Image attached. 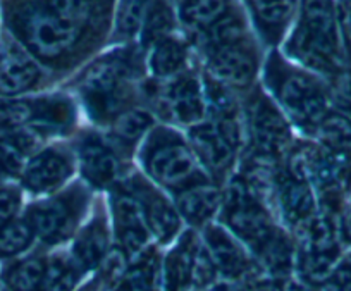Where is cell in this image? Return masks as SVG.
Wrapping results in <instances>:
<instances>
[{
  "instance_id": "obj_1",
  "label": "cell",
  "mask_w": 351,
  "mask_h": 291,
  "mask_svg": "<svg viewBox=\"0 0 351 291\" xmlns=\"http://www.w3.org/2000/svg\"><path fill=\"white\" fill-rule=\"evenodd\" d=\"M138 159L147 178L157 188L171 191L172 195L191 186L212 183L188 138L174 128H152L143 138Z\"/></svg>"
},
{
  "instance_id": "obj_2",
  "label": "cell",
  "mask_w": 351,
  "mask_h": 291,
  "mask_svg": "<svg viewBox=\"0 0 351 291\" xmlns=\"http://www.w3.org/2000/svg\"><path fill=\"white\" fill-rule=\"evenodd\" d=\"M288 52L310 69L341 73V32L337 11L330 0H305Z\"/></svg>"
},
{
  "instance_id": "obj_3",
  "label": "cell",
  "mask_w": 351,
  "mask_h": 291,
  "mask_svg": "<svg viewBox=\"0 0 351 291\" xmlns=\"http://www.w3.org/2000/svg\"><path fill=\"white\" fill-rule=\"evenodd\" d=\"M265 78L276 104L289 123L306 133H315V128L329 110L322 83L312 74L288 66L278 56L269 60Z\"/></svg>"
},
{
  "instance_id": "obj_4",
  "label": "cell",
  "mask_w": 351,
  "mask_h": 291,
  "mask_svg": "<svg viewBox=\"0 0 351 291\" xmlns=\"http://www.w3.org/2000/svg\"><path fill=\"white\" fill-rule=\"evenodd\" d=\"M11 26L23 45L47 62L69 54L83 35V28L60 19L47 5H25L12 14Z\"/></svg>"
},
{
  "instance_id": "obj_5",
  "label": "cell",
  "mask_w": 351,
  "mask_h": 291,
  "mask_svg": "<svg viewBox=\"0 0 351 291\" xmlns=\"http://www.w3.org/2000/svg\"><path fill=\"white\" fill-rule=\"evenodd\" d=\"M221 218L231 235L245 242L256 255L278 231L265 205L239 174L232 176L222 191Z\"/></svg>"
},
{
  "instance_id": "obj_6",
  "label": "cell",
  "mask_w": 351,
  "mask_h": 291,
  "mask_svg": "<svg viewBox=\"0 0 351 291\" xmlns=\"http://www.w3.org/2000/svg\"><path fill=\"white\" fill-rule=\"evenodd\" d=\"M188 141L207 174L224 176L232 167L243 141L238 116L212 117L188 128Z\"/></svg>"
},
{
  "instance_id": "obj_7",
  "label": "cell",
  "mask_w": 351,
  "mask_h": 291,
  "mask_svg": "<svg viewBox=\"0 0 351 291\" xmlns=\"http://www.w3.org/2000/svg\"><path fill=\"white\" fill-rule=\"evenodd\" d=\"M128 66L123 59H106L93 66L81 83V97L97 123H114L124 113Z\"/></svg>"
},
{
  "instance_id": "obj_8",
  "label": "cell",
  "mask_w": 351,
  "mask_h": 291,
  "mask_svg": "<svg viewBox=\"0 0 351 291\" xmlns=\"http://www.w3.org/2000/svg\"><path fill=\"white\" fill-rule=\"evenodd\" d=\"M245 133L253 154L278 161L291 143V126L278 104L256 93L245 109Z\"/></svg>"
},
{
  "instance_id": "obj_9",
  "label": "cell",
  "mask_w": 351,
  "mask_h": 291,
  "mask_svg": "<svg viewBox=\"0 0 351 291\" xmlns=\"http://www.w3.org/2000/svg\"><path fill=\"white\" fill-rule=\"evenodd\" d=\"M84 204L86 195L83 188H73L67 193L29 205L25 219L36 238L53 245L71 235Z\"/></svg>"
},
{
  "instance_id": "obj_10",
  "label": "cell",
  "mask_w": 351,
  "mask_h": 291,
  "mask_svg": "<svg viewBox=\"0 0 351 291\" xmlns=\"http://www.w3.org/2000/svg\"><path fill=\"white\" fill-rule=\"evenodd\" d=\"M339 257L336 228L330 214H315L303 224V243L300 250V270L306 283H326Z\"/></svg>"
},
{
  "instance_id": "obj_11",
  "label": "cell",
  "mask_w": 351,
  "mask_h": 291,
  "mask_svg": "<svg viewBox=\"0 0 351 291\" xmlns=\"http://www.w3.org/2000/svg\"><path fill=\"white\" fill-rule=\"evenodd\" d=\"M110 214L119 248L130 255H138L147 246L150 229L140 202L126 186L110 188Z\"/></svg>"
},
{
  "instance_id": "obj_12",
  "label": "cell",
  "mask_w": 351,
  "mask_h": 291,
  "mask_svg": "<svg viewBox=\"0 0 351 291\" xmlns=\"http://www.w3.org/2000/svg\"><path fill=\"white\" fill-rule=\"evenodd\" d=\"M124 186L140 202L152 235L160 243L171 242L181 226V216L176 205L165 197L162 189L148 185L147 179L141 176H133L124 183Z\"/></svg>"
},
{
  "instance_id": "obj_13",
  "label": "cell",
  "mask_w": 351,
  "mask_h": 291,
  "mask_svg": "<svg viewBox=\"0 0 351 291\" xmlns=\"http://www.w3.org/2000/svg\"><path fill=\"white\" fill-rule=\"evenodd\" d=\"M73 171L74 161L69 152L60 147H47L29 157L21 181L33 195H45L59 189L73 176Z\"/></svg>"
},
{
  "instance_id": "obj_14",
  "label": "cell",
  "mask_w": 351,
  "mask_h": 291,
  "mask_svg": "<svg viewBox=\"0 0 351 291\" xmlns=\"http://www.w3.org/2000/svg\"><path fill=\"white\" fill-rule=\"evenodd\" d=\"M76 152L81 174L93 188L110 189L116 186L121 162L109 141L97 133H88L81 137Z\"/></svg>"
},
{
  "instance_id": "obj_15",
  "label": "cell",
  "mask_w": 351,
  "mask_h": 291,
  "mask_svg": "<svg viewBox=\"0 0 351 291\" xmlns=\"http://www.w3.org/2000/svg\"><path fill=\"white\" fill-rule=\"evenodd\" d=\"M162 107L172 121L183 126H195L205 121L207 100L200 81L191 74L172 78L162 93Z\"/></svg>"
},
{
  "instance_id": "obj_16",
  "label": "cell",
  "mask_w": 351,
  "mask_h": 291,
  "mask_svg": "<svg viewBox=\"0 0 351 291\" xmlns=\"http://www.w3.org/2000/svg\"><path fill=\"white\" fill-rule=\"evenodd\" d=\"M274 198L288 226H303L317 214V197L313 186L305 178L293 174L288 167L278 171Z\"/></svg>"
},
{
  "instance_id": "obj_17",
  "label": "cell",
  "mask_w": 351,
  "mask_h": 291,
  "mask_svg": "<svg viewBox=\"0 0 351 291\" xmlns=\"http://www.w3.org/2000/svg\"><path fill=\"white\" fill-rule=\"evenodd\" d=\"M208 71L224 86L243 88L255 78L256 60L245 43H231L208 52Z\"/></svg>"
},
{
  "instance_id": "obj_18",
  "label": "cell",
  "mask_w": 351,
  "mask_h": 291,
  "mask_svg": "<svg viewBox=\"0 0 351 291\" xmlns=\"http://www.w3.org/2000/svg\"><path fill=\"white\" fill-rule=\"evenodd\" d=\"M205 248L214 260L219 272L228 277H241L248 270L250 262L239 243L222 226L210 224L205 228Z\"/></svg>"
},
{
  "instance_id": "obj_19",
  "label": "cell",
  "mask_w": 351,
  "mask_h": 291,
  "mask_svg": "<svg viewBox=\"0 0 351 291\" xmlns=\"http://www.w3.org/2000/svg\"><path fill=\"white\" fill-rule=\"evenodd\" d=\"M174 197V205L181 219L191 226H205L221 211L222 205V191L212 183L191 186Z\"/></svg>"
},
{
  "instance_id": "obj_20",
  "label": "cell",
  "mask_w": 351,
  "mask_h": 291,
  "mask_svg": "<svg viewBox=\"0 0 351 291\" xmlns=\"http://www.w3.org/2000/svg\"><path fill=\"white\" fill-rule=\"evenodd\" d=\"M76 110L73 102L66 97H43L35 100L33 119L28 130L38 137H57L66 135L73 128Z\"/></svg>"
},
{
  "instance_id": "obj_21",
  "label": "cell",
  "mask_w": 351,
  "mask_h": 291,
  "mask_svg": "<svg viewBox=\"0 0 351 291\" xmlns=\"http://www.w3.org/2000/svg\"><path fill=\"white\" fill-rule=\"evenodd\" d=\"M38 80V66L19 50H8L0 57V95H21L32 90Z\"/></svg>"
},
{
  "instance_id": "obj_22",
  "label": "cell",
  "mask_w": 351,
  "mask_h": 291,
  "mask_svg": "<svg viewBox=\"0 0 351 291\" xmlns=\"http://www.w3.org/2000/svg\"><path fill=\"white\" fill-rule=\"evenodd\" d=\"M38 140V135L28 128L11 133H0V176L2 178L21 176Z\"/></svg>"
},
{
  "instance_id": "obj_23",
  "label": "cell",
  "mask_w": 351,
  "mask_h": 291,
  "mask_svg": "<svg viewBox=\"0 0 351 291\" xmlns=\"http://www.w3.org/2000/svg\"><path fill=\"white\" fill-rule=\"evenodd\" d=\"M74 260L81 269L90 270L100 267L109 253V229L102 216L92 219L80 231V236L73 246Z\"/></svg>"
},
{
  "instance_id": "obj_24",
  "label": "cell",
  "mask_w": 351,
  "mask_h": 291,
  "mask_svg": "<svg viewBox=\"0 0 351 291\" xmlns=\"http://www.w3.org/2000/svg\"><path fill=\"white\" fill-rule=\"evenodd\" d=\"M198 245L191 233L180 240L178 246L169 253L162 267V291H186L191 281V266Z\"/></svg>"
},
{
  "instance_id": "obj_25",
  "label": "cell",
  "mask_w": 351,
  "mask_h": 291,
  "mask_svg": "<svg viewBox=\"0 0 351 291\" xmlns=\"http://www.w3.org/2000/svg\"><path fill=\"white\" fill-rule=\"evenodd\" d=\"M186 47L181 40L174 36H164L152 45L148 66L155 78L169 80L180 76L186 66Z\"/></svg>"
},
{
  "instance_id": "obj_26",
  "label": "cell",
  "mask_w": 351,
  "mask_h": 291,
  "mask_svg": "<svg viewBox=\"0 0 351 291\" xmlns=\"http://www.w3.org/2000/svg\"><path fill=\"white\" fill-rule=\"evenodd\" d=\"M229 14V0H183L180 18L186 28L204 33Z\"/></svg>"
},
{
  "instance_id": "obj_27",
  "label": "cell",
  "mask_w": 351,
  "mask_h": 291,
  "mask_svg": "<svg viewBox=\"0 0 351 291\" xmlns=\"http://www.w3.org/2000/svg\"><path fill=\"white\" fill-rule=\"evenodd\" d=\"M154 128V117L148 110L130 109L124 110L110 126V137L117 147L131 148L143 140Z\"/></svg>"
},
{
  "instance_id": "obj_28",
  "label": "cell",
  "mask_w": 351,
  "mask_h": 291,
  "mask_svg": "<svg viewBox=\"0 0 351 291\" xmlns=\"http://www.w3.org/2000/svg\"><path fill=\"white\" fill-rule=\"evenodd\" d=\"M47 260L42 257H28L12 264L4 272V283L9 291H40Z\"/></svg>"
},
{
  "instance_id": "obj_29",
  "label": "cell",
  "mask_w": 351,
  "mask_h": 291,
  "mask_svg": "<svg viewBox=\"0 0 351 291\" xmlns=\"http://www.w3.org/2000/svg\"><path fill=\"white\" fill-rule=\"evenodd\" d=\"M319 137L322 147L330 150H351V117L343 113H332L327 110L326 116L315 128V133Z\"/></svg>"
},
{
  "instance_id": "obj_30",
  "label": "cell",
  "mask_w": 351,
  "mask_h": 291,
  "mask_svg": "<svg viewBox=\"0 0 351 291\" xmlns=\"http://www.w3.org/2000/svg\"><path fill=\"white\" fill-rule=\"evenodd\" d=\"M80 264L67 257H53L47 260L40 291H73L81 276Z\"/></svg>"
},
{
  "instance_id": "obj_31",
  "label": "cell",
  "mask_w": 351,
  "mask_h": 291,
  "mask_svg": "<svg viewBox=\"0 0 351 291\" xmlns=\"http://www.w3.org/2000/svg\"><path fill=\"white\" fill-rule=\"evenodd\" d=\"M246 4L263 30L278 32L288 23L295 0H246Z\"/></svg>"
},
{
  "instance_id": "obj_32",
  "label": "cell",
  "mask_w": 351,
  "mask_h": 291,
  "mask_svg": "<svg viewBox=\"0 0 351 291\" xmlns=\"http://www.w3.org/2000/svg\"><path fill=\"white\" fill-rule=\"evenodd\" d=\"M258 257L262 259L263 266L267 267L272 276L285 277L291 269L293 262V246L288 236L278 229L276 235L272 236L271 242L260 250Z\"/></svg>"
},
{
  "instance_id": "obj_33",
  "label": "cell",
  "mask_w": 351,
  "mask_h": 291,
  "mask_svg": "<svg viewBox=\"0 0 351 291\" xmlns=\"http://www.w3.org/2000/svg\"><path fill=\"white\" fill-rule=\"evenodd\" d=\"M35 240L32 226L26 219H12L0 224V259H8L29 248Z\"/></svg>"
},
{
  "instance_id": "obj_34",
  "label": "cell",
  "mask_w": 351,
  "mask_h": 291,
  "mask_svg": "<svg viewBox=\"0 0 351 291\" xmlns=\"http://www.w3.org/2000/svg\"><path fill=\"white\" fill-rule=\"evenodd\" d=\"M172 21L174 18H172V9L167 0H154L140 30L143 45L152 47L164 36H169Z\"/></svg>"
},
{
  "instance_id": "obj_35",
  "label": "cell",
  "mask_w": 351,
  "mask_h": 291,
  "mask_svg": "<svg viewBox=\"0 0 351 291\" xmlns=\"http://www.w3.org/2000/svg\"><path fill=\"white\" fill-rule=\"evenodd\" d=\"M157 259L154 255H145L126 269L117 291H155L157 288Z\"/></svg>"
},
{
  "instance_id": "obj_36",
  "label": "cell",
  "mask_w": 351,
  "mask_h": 291,
  "mask_svg": "<svg viewBox=\"0 0 351 291\" xmlns=\"http://www.w3.org/2000/svg\"><path fill=\"white\" fill-rule=\"evenodd\" d=\"M243 38H245V28H243L241 19L232 14L224 16L221 21L202 33V42H204L207 52L219 49V47L243 42Z\"/></svg>"
},
{
  "instance_id": "obj_37",
  "label": "cell",
  "mask_w": 351,
  "mask_h": 291,
  "mask_svg": "<svg viewBox=\"0 0 351 291\" xmlns=\"http://www.w3.org/2000/svg\"><path fill=\"white\" fill-rule=\"evenodd\" d=\"M35 110V100H0V133L25 130L29 126Z\"/></svg>"
},
{
  "instance_id": "obj_38",
  "label": "cell",
  "mask_w": 351,
  "mask_h": 291,
  "mask_svg": "<svg viewBox=\"0 0 351 291\" xmlns=\"http://www.w3.org/2000/svg\"><path fill=\"white\" fill-rule=\"evenodd\" d=\"M152 2L154 0H121L116 21L117 35L123 38H131L136 35L141 30Z\"/></svg>"
},
{
  "instance_id": "obj_39",
  "label": "cell",
  "mask_w": 351,
  "mask_h": 291,
  "mask_svg": "<svg viewBox=\"0 0 351 291\" xmlns=\"http://www.w3.org/2000/svg\"><path fill=\"white\" fill-rule=\"evenodd\" d=\"M47 8L64 21L83 28L92 19V0H47Z\"/></svg>"
},
{
  "instance_id": "obj_40",
  "label": "cell",
  "mask_w": 351,
  "mask_h": 291,
  "mask_svg": "<svg viewBox=\"0 0 351 291\" xmlns=\"http://www.w3.org/2000/svg\"><path fill=\"white\" fill-rule=\"evenodd\" d=\"M217 276V267H215L214 260L208 255L205 246H198L193 257V266H191V281L190 288H207L212 281Z\"/></svg>"
},
{
  "instance_id": "obj_41",
  "label": "cell",
  "mask_w": 351,
  "mask_h": 291,
  "mask_svg": "<svg viewBox=\"0 0 351 291\" xmlns=\"http://www.w3.org/2000/svg\"><path fill=\"white\" fill-rule=\"evenodd\" d=\"M21 207V191L14 186L0 185V224L16 219Z\"/></svg>"
},
{
  "instance_id": "obj_42",
  "label": "cell",
  "mask_w": 351,
  "mask_h": 291,
  "mask_svg": "<svg viewBox=\"0 0 351 291\" xmlns=\"http://www.w3.org/2000/svg\"><path fill=\"white\" fill-rule=\"evenodd\" d=\"M327 291H351V260H344L334 267L326 279Z\"/></svg>"
},
{
  "instance_id": "obj_43",
  "label": "cell",
  "mask_w": 351,
  "mask_h": 291,
  "mask_svg": "<svg viewBox=\"0 0 351 291\" xmlns=\"http://www.w3.org/2000/svg\"><path fill=\"white\" fill-rule=\"evenodd\" d=\"M334 99L343 113L351 114V73H337Z\"/></svg>"
},
{
  "instance_id": "obj_44",
  "label": "cell",
  "mask_w": 351,
  "mask_h": 291,
  "mask_svg": "<svg viewBox=\"0 0 351 291\" xmlns=\"http://www.w3.org/2000/svg\"><path fill=\"white\" fill-rule=\"evenodd\" d=\"M281 291H315L312 284L306 281H296V279H285Z\"/></svg>"
},
{
  "instance_id": "obj_45",
  "label": "cell",
  "mask_w": 351,
  "mask_h": 291,
  "mask_svg": "<svg viewBox=\"0 0 351 291\" xmlns=\"http://www.w3.org/2000/svg\"><path fill=\"white\" fill-rule=\"evenodd\" d=\"M341 229H343V235L346 238V242L351 243V204H348L344 207L343 218H341Z\"/></svg>"
},
{
  "instance_id": "obj_46",
  "label": "cell",
  "mask_w": 351,
  "mask_h": 291,
  "mask_svg": "<svg viewBox=\"0 0 351 291\" xmlns=\"http://www.w3.org/2000/svg\"><path fill=\"white\" fill-rule=\"evenodd\" d=\"M245 291H278L271 283H255V284H250Z\"/></svg>"
},
{
  "instance_id": "obj_47",
  "label": "cell",
  "mask_w": 351,
  "mask_h": 291,
  "mask_svg": "<svg viewBox=\"0 0 351 291\" xmlns=\"http://www.w3.org/2000/svg\"><path fill=\"white\" fill-rule=\"evenodd\" d=\"M205 291H232L228 284H214V286L207 288Z\"/></svg>"
}]
</instances>
